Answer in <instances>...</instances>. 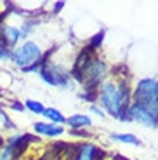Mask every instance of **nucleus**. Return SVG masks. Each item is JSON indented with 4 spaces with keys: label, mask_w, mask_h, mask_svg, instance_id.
Wrapping results in <instances>:
<instances>
[{
    "label": "nucleus",
    "mask_w": 158,
    "mask_h": 160,
    "mask_svg": "<svg viewBox=\"0 0 158 160\" xmlns=\"http://www.w3.org/2000/svg\"><path fill=\"white\" fill-rule=\"evenodd\" d=\"M99 101L108 113L120 120H127L131 106V91L125 82H106L99 91Z\"/></svg>",
    "instance_id": "f257e3e1"
},
{
    "label": "nucleus",
    "mask_w": 158,
    "mask_h": 160,
    "mask_svg": "<svg viewBox=\"0 0 158 160\" xmlns=\"http://www.w3.org/2000/svg\"><path fill=\"white\" fill-rule=\"evenodd\" d=\"M134 104L158 118V80L144 78L134 91Z\"/></svg>",
    "instance_id": "f03ea898"
},
{
    "label": "nucleus",
    "mask_w": 158,
    "mask_h": 160,
    "mask_svg": "<svg viewBox=\"0 0 158 160\" xmlns=\"http://www.w3.org/2000/svg\"><path fill=\"white\" fill-rule=\"evenodd\" d=\"M12 59H14V63L17 66H21L24 70L42 59V49L35 42H26L24 45H21L19 49H16L12 52Z\"/></svg>",
    "instance_id": "7ed1b4c3"
},
{
    "label": "nucleus",
    "mask_w": 158,
    "mask_h": 160,
    "mask_svg": "<svg viewBox=\"0 0 158 160\" xmlns=\"http://www.w3.org/2000/svg\"><path fill=\"white\" fill-rule=\"evenodd\" d=\"M94 59V56H92V49L91 47H85L80 51L78 58H77L75 61V66H73V72H71V75H73V78L78 80V82H82L83 78V72L87 70V66L91 64V61Z\"/></svg>",
    "instance_id": "20e7f679"
},
{
    "label": "nucleus",
    "mask_w": 158,
    "mask_h": 160,
    "mask_svg": "<svg viewBox=\"0 0 158 160\" xmlns=\"http://www.w3.org/2000/svg\"><path fill=\"white\" fill-rule=\"evenodd\" d=\"M129 117L137 120V122H141V124H146L148 127H158L156 117H153L150 112H146V110L139 108L137 104H131V106H129Z\"/></svg>",
    "instance_id": "39448f33"
},
{
    "label": "nucleus",
    "mask_w": 158,
    "mask_h": 160,
    "mask_svg": "<svg viewBox=\"0 0 158 160\" xmlns=\"http://www.w3.org/2000/svg\"><path fill=\"white\" fill-rule=\"evenodd\" d=\"M21 37V32L14 26H2L0 28V42L5 47H14L17 44V40Z\"/></svg>",
    "instance_id": "423d86ee"
},
{
    "label": "nucleus",
    "mask_w": 158,
    "mask_h": 160,
    "mask_svg": "<svg viewBox=\"0 0 158 160\" xmlns=\"http://www.w3.org/2000/svg\"><path fill=\"white\" fill-rule=\"evenodd\" d=\"M33 129H35L37 132H40V134H45V136H59V134H63V127H61V125L42 124V122L35 124Z\"/></svg>",
    "instance_id": "0eeeda50"
},
{
    "label": "nucleus",
    "mask_w": 158,
    "mask_h": 160,
    "mask_svg": "<svg viewBox=\"0 0 158 160\" xmlns=\"http://www.w3.org/2000/svg\"><path fill=\"white\" fill-rule=\"evenodd\" d=\"M77 160H96V146L94 144H83V146H80Z\"/></svg>",
    "instance_id": "6e6552de"
},
{
    "label": "nucleus",
    "mask_w": 158,
    "mask_h": 160,
    "mask_svg": "<svg viewBox=\"0 0 158 160\" xmlns=\"http://www.w3.org/2000/svg\"><path fill=\"white\" fill-rule=\"evenodd\" d=\"M66 122L71 127H87V125L92 124L91 117H85V115H73V117H70Z\"/></svg>",
    "instance_id": "1a4fd4ad"
},
{
    "label": "nucleus",
    "mask_w": 158,
    "mask_h": 160,
    "mask_svg": "<svg viewBox=\"0 0 158 160\" xmlns=\"http://www.w3.org/2000/svg\"><path fill=\"white\" fill-rule=\"evenodd\" d=\"M111 139L113 141H122V143H131V144H136V146L141 144V141H139L136 136H132V134H113Z\"/></svg>",
    "instance_id": "9d476101"
},
{
    "label": "nucleus",
    "mask_w": 158,
    "mask_h": 160,
    "mask_svg": "<svg viewBox=\"0 0 158 160\" xmlns=\"http://www.w3.org/2000/svg\"><path fill=\"white\" fill-rule=\"evenodd\" d=\"M44 115L47 117L49 120H52V122H57V124H59V122H64V117L61 115L57 110H54V108H45L44 110Z\"/></svg>",
    "instance_id": "9b49d317"
},
{
    "label": "nucleus",
    "mask_w": 158,
    "mask_h": 160,
    "mask_svg": "<svg viewBox=\"0 0 158 160\" xmlns=\"http://www.w3.org/2000/svg\"><path fill=\"white\" fill-rule=\"evenodd\" d=\"M26 108L28 110H32L33 113H44V106L38 103V101H33V99H28L26 101Z\"/></svg>",
    "instance_id": "f8f14e48"
},
{
    "label": "nucleus",
    "mask_w": 158,
    "mask_h": 160,
    "mask_svg": "<svg viewBox=\"0 0 158 160\" xmlns=\"http://www.w3.org/2000/svg\"><path fill=\"white\" fill-rule=\"evenodd\" d=\"M103 38H104V32H99L97 35L94 37V38L91 40V44H89V47L94 51V49H97L99 45H101V42H103Z\"/></svg>",
    "instance_id": "ddd939ff"
},
{
    "label": "nucleus",
    "mask_w": 158,
    "mask_h": 160,
    "mask_svg": "<svg viewBox=\"0 0 158 160\" xmlns=\"http://www.w3.org/2000/svg\"><path fill=\"white\" fill-rule=\"evenodd\" d=\"M0 58L2 59H7V58H12V52H11V49L9 47H5L2 42H0Z\"/></svg>",
    "instance_id": "4468645a"
},
{
    "label": "nucleus",
    "mask_w": 158,
    "mask_h": 160,
    "mask_svg": "<svg viewBox=\"0 0 158 160\" xmlns=\"http://www.w3.org/2000/svg\"><path fill=\"white\" fill-rule=\"evenodd\" d=\"M113 160H129V158H125L123 155H115V158Z\"/></svg>",
    "instance_id": "2eb2a0df"
}]
</instances>
